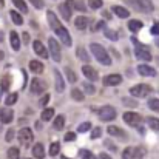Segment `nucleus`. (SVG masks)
Wrapping results in <instances>:
<instances>
[{
    "label": "nucleus",
    "mask_w": 159,
    "mask_h": 159,
    "mask_svg": "<svg viewBox=\"0 0 159 159\" xmlns=\"http://www.w3.org/2000/svg\"><path fill=\"white\" fill-rule=\"evenodd\" d=\"M90 50H91L93 56L96 57V60H98L99 63H102V65H110V63H111V57L108 56L107 50L102 45H99V43H91V45H90Z\"/></svg>",
    "instance_id": "1"
},
{
    "label": "nucleus",
    "mask_w": 159,
    "mask_h": 159,
    "mask_svg": "<svg viewBox=\"0 0 159 159\" xmlns=\"http://www.w3.org/2000/svg\"><path fill=\"white\" fill-rule=\"evenodd\" d=\"M125 2L131 8H134L136 11H141V12H145V14H148V12H152L155 9L152 0H125Z\"/></svg>",
    "instance_id": "2"
},
{
    "label": "nucleus",
    "mask_w": 159,
    "mask_h": 159,
    "mask_svg": "<svg viewBox=\"0 0 159 159\" xmlns=\"http://www.w3.org/2000/svg\"><path fill=\"white\" fill-rule=\"evenodd\" d=\"M147 150L144 147H127L122 153V159H144Z\"/></svg>",
    "instance_id": "3"
},
{
    "label": "nucleus",
    "mask_w": 159,
    "mask_h": 159,
    "mask_svg": "<svg viewBox=\"0 0 159 159\" xmlns=\"http://www.w3.org/2000/svg\"><path fill=\"white\" fill-rule=\"evenodd\" d=\"M152 87L150 85H145V84H141V85H136L130 90V94H133L134 98H147L148 94H152Z\"/></svg>",
    "instance_id": "4"
},
{
    "label": "nucleus",
    "mask_w": 159,
    "mask_h": 159,
    "mask_svg": "<svg viewBox=\"0 0 159 159\" xmlns=\"http://www.w3.org/2000/svg\"><path fill=\"white\" fill-rule=\"evenodd\" d=\"M124 120H125V124H128L130 127H139V125L142 124V117H141V114L133 113V111H127V113H124Z\"/></svg>",
    "instance_id": "5"
},
{
    "label": "nucleus",
    "mask_w": 159,
    "mask_h": 159,
    "mask_svg": "<svg viewBox=\"0 0 159 159\" xmlns=\"http://www.w3.org/2000/svg\"><path fill=\"white\" fill-rule=\"evenodd\" d=\"M19 142L22 144V145H25V147H28L31 142H33V139H34V136H33V131L30 130V128H22L20 131H19Z\"/></svg>",
    "instance_id": "6"
},
{
    "label": "nucleus",
    "mask_w": 159,
    "mask_h": 159,
    "mask_svg": "<svg viewBox=\"0 0 159 159\" xmlns=\"http://www.w3.org/2000/svg\"><path fill=\"white\" fill-rule=\"evenodd\" d=\"M48 45H50V54L53 57L54 62H60L62 60V54H60V45L54 40L53 37L48 39Z\"/></svg>",
    "instance_id": "7"
},
{
    "label": "nucleus",
    "mask_w": 159,
    "mask_h": 159,
    "mask_svg": "<svg viewBox=\"0 0 159 159\" xmlns=\"http://www.w3.org/2000/svg\"><path fill=\"white\" fill-rule=\"evenodd\" d=\"M136 57L139 59V60H144V62H150L152 60V53H150V50L145 47V45H142V43H139L138 47H136Z\"/></svg>",
    "instance_id": "8"
},
{
    "label": "nucleus",
    "mask_w": 159,
    "mask_h": 159,
    "mask_svg": "<svg viewBox=\"0 0 159 159\" xmlns=\"http://www.w3.org/2000/svg\"><path fill=\"white\" fill-rule=\"evenodd\" d=\"M99 116H101L102 120L110 122V120H113V119L116 117V110H114L111 105H105L99 110Z\"/></svg>",
    "instance_id": "9"
},
{
    "label": "nucleus",
    "mask_w": 159,
    "mask_h": 159,
    "mask_svg": "<svg viewBox=\"0 0 159 159\" xmlns=\"http://www.w3.org/2000/svg\"><path fill=\"white\" fill-rule=\"evenodd\" d=\"M71 6H76V3L73 0H66L65 3H62L59 6V11H60V14H62V17L65 20H70L71 19V12H73V8Z\"/></svg>",
    "instance_id": "10"
},
{
    "label": "nucleus",
    "mask_w": 159,
    "mask_h": 159,
    "mask_svg": "<svg viewBox=\"0 0 159 159\" xmlns=\"http://www.w3.org/2000/svg\"><path fill=\"white\" fill-rule=\"evenodd\" d=\"M30 90H31V93L33 94H40V93H43L45 90H47V84L43 82V80H40V79H33L31 80V85H30Z\"/></svg>",
    "instance_id": "11"
},
{
    "label": "nucleus",
    "mask_w": 159,
    "mask_h": 159,
    "mask_svg": "<svg viewBox=\"0 0 159 159\" xmlns=\"http://www.w3.org/2000/svg\"><path fill=\"white\" fill-rule=\"evenodd\" d=\"M56 34L60 37V40H62L66 47H71V37H70L68 30H65L63 26H60V28H57V30H56Z\"/></svg>",
    "instance_id": "12"
},
{
    "label": "nucleus",
    "mask_w": 159,
    "mask_h": 159,
    "mask_svg": "<svg viewBox=\"0 0 159 159\" xmlns=\"http://www.w3.org/2000/svg\"><path fill=\"white\" fill-rule=\"evenodd\" d=\"M82 73H84V76H85L90 82H96V80H98V71H96L93 66L85 65V66L82 68Z\"/></svg>",
    "instance_id": "13"
},
{
    "label": "nucleus",
    "mask_w": 159,
    "mask_h": 159,
    "mask_svg": "<svg viewBox=\"0 0 159 159\" xmlns=\"http://www.w3.org/2000/svg\"><path fill=\"white\" fill-rule=\"evenodd\" d=\"M12 117H14V113H12L11 108L3 107V108L0 110V119H2L3 124H11V122H12Z\"/></svg>",
    "instance_id": "14"
},
{
    "label": "nucleus",
    "mask_w": 159,
    "mask_h": 159,
    "mask_svg": "<svg viewBox=\"0 0 159 159\" xmlns=\"http://www.w3.org/2000/svg\"><path fill=\"white\" fill-rule=\"evenodd\" d=\"M120 82H122V77L119 74H110L104 77V85L107 87H117Z\"/></svg>",
    "instance_id": "15"
},
{
    "label": "nucleus",
    "mask_w": 159,
    "mask_h": 159,
    "mask_svg": "<svg viewBox=\"0 0 159 159\" xmlns=\"http://www.w3.org/2000/svg\"><path fill=\"white\" fill-rule=\"evenodd\" d=\"M138 71H139L141 76H145V77H153V76H156V71H155L152 66H148V65H139V66H138Z\"/></svg>",
    "instance_id": "16"
},
{
    "label": "nucleus",
    "mask_w": 159,
    "mask_h": 159,
    "mask_svg": "<svg viewBox=\"0 0 159 159\" xmlns=\"http://www.w3.org/2000/svg\"><path fill=\"white\" fill-rule=\"evenodd\" d=\"M33 47H34V51L37 56H40V57H43V59H47L48 57V51L45 50V47L42 45V42L40 40H36L34 43H33Z\"/></svg>",
    "instance_id": "17"
},
{
    "label": "nucleus",
    "mask_w": 159,
    "mask_h": 159,
    "mask_svg": "<svg viewBox=\"0 0 159 159\" xmlns=\"http://www.w3.org/2000/svg\"><path fill=\"white\" fill-rule=\"evenodd\" d=\"M54 77H56V90H57L59 93H62V91L65 90V82H63L62 74H60L57 70H54Z\"/></svg>",
    "instance_id": "18"
},
{
    "label": "nucleus",
    "mask_w": 159,
    "mask_h": 159,
    "mask_svg": "<svg viewBox=\"0 0 159 159\" xmlns=\"http://www.w3.org/2000/svg\"><path fill=\"white\" fill-rule=\"evenodd\" d=\"M47 19H48V23H50V26L53 28L54 31L62 26V25L59 23V20H57V17H56V14H54L53 11H48V12H47Z\"/></svg>",
    "instance_id": "19"
},
{
    "label": "nucleus",
    "mask_w": 159,
    "mask_h": 159,
    "mask_svg": "<svg viewBox=\"0 0 159 159\" xmlns=\"http://www.w3.org/2000/svg\"><path fill=\"white\" fill-rule=\"evenodd\" d=\"M111 11H113L117 17H122V19H127V17L130 16V11H128L127 8H124V6H117V5H116V6L111 8Z\"/></svg>",
    "instance_id": "20"
},
{
    "label": "nucleus",
    "mask_w": 159,
    "mask_h": 159,
    "mask_svg": "<svg viewBox=\"0 0 159 159\" xmlns=\"http://www.w3.org/2000/svg\"><path fill=\"white\" fill-rule=\"evenodd\" d=\"M9 39H11V48H12L14 51H19V50H20V39H19V34H17L16 31H11Z\"/></svg>",
    "instance_id": "21"
},
{
    "label": "nucleus",
    "mask_w": 159,
    "mask_h": 159,
    "mask_svg": "<svg viewBox=\"0 0 159 159\" xmlns=\"http://www.w3.org/2000/svg\"><path fill=\"white\" fill-rule=\"evenodd\" d=\"M33 156L37 159H43L45 158V148L42 144H36L34 148H33Z\"/></svg>",
    "instance_id": "22"
},
{
    "label": "nucleus",
    "mask_w": 159,
    "mask_h": 159,
    "mask_svg": "<svg viewBox=\"0 0 159 159\" xmlns=\"http://www.w3.org/2000/svg\"><path fill=\"white\" fill-rule=\"evenodd\" d=\"M142 26H144V23L141 20H130L128 22V30L131 33H138L139 30H142Z\"/></svg>",
    "instance_id": "23"
},
{
    "label": "nucleus",
    "mask_w": 159,
    "mask_h": 159,
    "mask_svg": "<svg viewBox=\"0 0 159 159\" xmlns=\"http://www.w3.org/2000/svg\"><path fill=\"white\" fill-rule=\"evenodd\" d=\"M74 26L77 28V30H85L87 26H88V19L87 17H77L76 20H74Z\"/></svg>",
    "instance_id": "24"
},
{
    "label": "nucleus",
    "mask_w": 159,
    "mask_h": 159,
    "mask_svg": "<svg viewBox=\"0 0 159 159\" xmlns=\"http://www.w3.org/2000/svg\"><path fill=\"white\" fill-rule=\"evenodd\" d=\"M30 70L33 73H42L43 71V63H40L39 60H31L30 62Z\"/></svg>",
    "instance_id": "25"
},
{
    "label": "nucleus",
    "mask_w": 159,
    "mask_h": 159,
    "mask_svg": "<svg viewBox=\"0 0 159 159\" xmlns=\"http://www.w3.org/2000/svg\"><path fill=\"white\" fill-rule=\"evenodd\" d=\"M111 136H117V138H125V133L122 131V128H119V127H113V125H110L108 127V130H107Z\"/></svg>",
    "instance_id": "26"
},
{
    "label": "nucleus",
    "mask_w": 159,
    "mask_h": 159,
    "mask_svg": "<svg viewBox=\"0 0 159 159\" xmlns=\"http://www.w3.org/2000/svg\"><path fill=\"white\" fill-rule=\"evenodd\" d=\"M63 125H65V117L63 116H57L56 119H54V122H53V127L56 128V130H62L63 128Z\"/></svg>",
    "instance_id": "27"
},
{
    "label": "nucleus",
    "mask_w": 159,
    "mask_h": 159,
    "mask_svg": "<svg viewBox=\"0 0 159 159\" xmlns=\"http://www.w3.org/2000/svg\"><path fill=\"white\" fill-rule=\"evenodd\" d=\"M147 124L152 130L155 131H159V119L158 117H147Z\"/></svg>",
    "instance_id": "28"
},
{
    "label": "nucleus",
    "mask_w": 159,
    "mask_h": 159,
    "mask_svg": "<svg viewBox=\"0 0 159 159\" xmlns=\"http://www.w3.org/2000/svg\"><path fill=\"white\" fill-rule=\"evenodd\" d=\"M76 56H77L80 60H84V62H90V56H88V53H87L84 48H77V50H76Z\"/></svg>",
    "instance_id": "29"
},
{
    "label": "nucleus",
    "mask_w": 159,
    "mask_h": 159,
    "mask_svg": "<svg viewBox=\"0 0 159 159\" xmlns=\"http://www.w3.org/2000/svg\"><path fill=\"white\" fill-rule=\"evenodd\" d=\"M9 16H11V19H12V22H14L16 25H23V19H22V16H20L19 12L11 11V12H9Z\"/></svg>",
    "instance_id": "30"
},
{
    "label": "nucleus",
    "mask_w": 159,
    "mask_h": 159,
    "mask_svg": "<svg viewBox=\"0 0 159 159\" xmlns=\"http://www.w3.org/2000/svg\"><path fill=\"white\" fill-rule=\"evenodd\" d=\"M12 3L16 5V8H17L19 11H22V12H28V6H26V3H25L23 0H12Z\"/></svg>",
    "instance_id": "31"
},
{
    "label": "nucleus",
    "mask_w": 159,
    "mask_h": 159,
    "mask_svg": "<svg viewBox=\"0 0 159 159\" xmlns=\"http://www.w3.org/2000/svg\"><path fill=\"white\" fill-rule=\"evenodd\" d=\"M54 116V110L53 108H47V110H43L42 111V119L43 120H51Z\"/></svg>",
    "instance_id": "32"
},
{
    "label": "nucleus",
    "mask_w": 159,
    "mask_h": 159,
    "mask_svg": "<svg viewBox=\"0 0 159 159\" xmlns=\"http://www.w3.org/2000/svg\"><path fill=\"white\" fill-rule=\"evenodd\" d=\"M65 74H66V77H68V82L74 84V82L77 80V76L74 74V71H73L71 68H65Z\"/></svg>",
    "instance_id": "33"
},
{
    "label": "nucleus",
    "mask_w": 159,
    "mask_h": 159,
    "mask_svg": "<svg viewBox=\"0 0 159 159\" xmlns=\"http://www.w3.org/2000/svg\"><path fill=\"white\" fill-rule=\"evenodd\" d=\"M17 99H19L17 93H11V94H8V96H6L5 104H6V105H12V104H16V102H17Z\"/></svg>",
    "instance_id": "34"
},
{
    "label": "nucleus",
    "mask_w": 159,
    "mask_h": 159,
    "mask_svg": "<svg viewBox=\"0 0 159 159\" xmlns=\"http://www.w3.org/2000/svg\"><path fill=\"white\" fill-rule=\"evenodd\" d=\"M59 152H60V144L59 142H53L51 147H50V155L56 156V155H59Z\"/></svg>",
    "instance_id": "35"
},
{
    "label": "nucleus",
    "mask_w": 159,
    "mask_h": 159,
    "mask_svg": "<svg viewBox=\"0 0 159 159\" xmlns=\"http://www.w3.org/2000/svg\"><path fill=\"white\" fill-rule=\"evenodd\" d=\"M8 159H19V148L11 147L8 150Z\"/></svg>",
    "instance_id": "36"
},
{
    "label": "nucleus",
    "mask_w": 159,
    "mask_h": 159,
    "mask_svg": "<svg viewBox=\"0 0 159 159\" xmlns=\"http://www.w3.org/2000/svg\"><path fill=\"white\" fill-rule=\"evenodd\" d=\"M84 90L87 91V94H94L96 93V88L93 84H88V82H84Z\"/></svg>",
    "instance_id": "37"
},
{
    "label": "nucleus",
    "mask_w": 159,
    "mask_h": 159,
    "mask_svg": "<svg viewBox=\"0 0 159 159\" xmlns=\"http://www.w3.org/2000/svg\"><path fill=\"white\" fill-rule=\"evenodd\" d=\"M71 96H73L74 101H84V94H82L77 88H73V90H71Z\"/></svg>",
    "instance_id": "38"
},
{
    "label": "nucleus",
    "mask_w": 159,
    "mask_h": 159,
    "mask_svg": "<svg viewBox=\"0 0 159 159\" xmlns=\"http://www.w3.org/2000/svg\"><path fill=\"white\" fill-rule=\"evenodd\" d=\"M148 107H150L153 111H158L159 113V99H150V101H148Z\"/></svg>",
    "instance_id": "39"
},
{
    "label": "nucleus",
    "mask_w": 159,
    "mask_h": 159,
    "mask_svg": "<svg viewBox=\"0 0 159 159\" xmlns=\"http://www.w3.org/2000/svg\"><path fill=\"white\" fill-rule=\"evenodd\" d=\"M90 128H91L90 122H84V124H80V125L77 127V131H79V133H85V131H88Z\"/></svg>",
    "instance_id": "40"
},
{
    "label": "nucleus",
    "mask_w": 159,
    "mask_h": 159,
    "mask_svg": "<svg viewBox=\"0 0 159 159\" xmlns=\"http://www.w3.org/2000/svg\"><path fill=\"white\" fill-rule=\"evenodd\" d=\"M88 3H90V8H93V9L102 8V0H88Z\"/></svg>",
    "instance_id": "41"
},
{
    "label": "nucleus",
    "mask_w": 159,
    "mask_h": 159,
    "mask_svg": "<svg viewBox=\"0 0 159 159\" xmlns=\"http://www.w3.org/2000/svg\"><path fill=\"white\" fill-rule=\"evenodd\" d=\"M105 36L110 40H117V34H116V31H113V30H105Z\"/></svg>",
    "instance_id": "42"
},
{
    "label": "nucleus",
    "mask_w": 159,
    "mask_h": 159,
    "mask_svg": "<svg viewBox=\"0 0 159 159\" xmlns=\"http://www.w3.org/2000/svg\"><path fill=\"white\" fill-rule=\"evenodd\" d=\"M0 82H2V84H0V88H3V91H6V90L9 88V77L6 76V77H3Z\"/></svg>",
    "instance_id": "43"
},
{
    "label": "nucleus",
    "mask_w": 159,
    "mask_h": 159,
    "mask_svg": "<svg viewBox=\"0 0 159 159\" xmlns=\"http://www.w3.org/2000/svg\"><path fill=\"white\" fill-rule=\"evenodd\" d=\"M80 156H82V159H96L94 156H93V153L91 152H87V150H80V153H79Z\"/></svg>",
    "instance_id": "44"
},
{
    "label": "nucleus",
    "mask_w": 159,
    "mask_h": 159,
    "mask_svg": "<svg viewBox=\"0 0 159 159\" xmlns=\"http://www.w3.org/2000/svg\"><path fill=\"white\" fill-rule=\"evenodd\" d=\"M101 133H102V130H101L99 127H96V128L93 130V133H91V138H93V139H96V138H99V136H101Z\"/></svg>",
    "instance_id": "45"
},
{
    "label": "nucleus",
    "mask_w": 159,
    "mask_h": 159,
    "mask_svg": "<svg viewBox=\"0 0 159 159\" xmlns=\"http://www.w3.org/2000/svg\"><path fill=\"white\" fill-rule=\"evenodd\" d=\"M30 2H31L36 8H39V9H40V8H43V5H45V3H43V0H30Z\"/></svg>",
    "instance_id": "46"
},
{
    "label": "nucleus",
    "mask_w": 159,
    "mask_h": 159,
    "mask_svg": "<svg viewBox=\"0 0 159 159\" xmlns=\"http://www.w3.org/2000/svg\"><path fill=\"white\" fill-rule=\"evenodd\" d=\"M14 133H16V131H14L12 128H11V130H8V133H6V141H8V142H11V141H12V138H14Z\"/></svg>",
    "instance_id": "47"
},
{
    "label": "nucleus",
    "mask_w": 159,
    "mask_h": 159,
    "mask_svg": "<svg viewBox=\"0 0 159 159\" xmlns=\"http://www.w3.org/2000/svg\"><path fill=\"white\" fill-rule=\"evenodd\" d=\"M76 9H79V11H87V8H85V5L82 3V2H76Z\"/></svg>",
    "instance_id": "48"
},
{
    "label": "nucleus",
    "mask_w": 159,
    "mask_h": 159,
    "mask_svg": "<svg viewBox=\"0 0 159 159\" xmlns=\"http://www.w3.org/2000/svg\"><path fill=\"white\" fill-rule=\"evenodd\" d=\"M48 99H50V94H45V96L42 98V101H40V107H45V105H47Z\"/></svg>",
    "instance_id": "49"
},
{
    "label": "nucleus",
    "mask_w": 159,
    "mask_h": 159,
    "mask_svg": "<svg viewBox=\"0 0 159 159\" xmlns=\"http://www.w3.org/2000/svg\"><path fill=\"white\" fill-rule=\"evenodd\" d=\"M152 34H159V23H156V25L152 28Z\"/></svg>",
    "instance_id": "50"
},
{
    "label": "nucleus",
    "mask_w": 159,
    "mask_h": 159,
    "mask_svg": "<svg viewBox=\"0 0 159 159\" xmlns=\"http://www.w3.org/2000/svg\"><path fill=\"white\" fill-rule=\"evenodd\" d=\"M74 139V133H68L65 134V141H73Z\"/></svg>",
    "instance_id": "51"
},
{
    "label": "nucleus",
    "mask_w": 159,
    "mask_h": 159,
    "mask_svg": "<svg viewBox=\"0 0 159 159\" xmlns=\"http://www.w3.org/2000/svg\"><path fill=\"white\" fill-rule=\"evenodd\" d=\"M23 42H25V43L30 42V34H28V33H23Z\"/></svg>",
    "instance_id": "52"
},
{
    "label": "nucleus",
    "mask_w": 159,
    "mask_h": 159,
    "mask_svg": "<svg viewBox=\"0 0 159 159\" xmlns=\"http://www.w3.org/2000/svg\"><path fill=\"white\" fill-rule=\"evenodd\" d=\"M99 159H111V156H108L107 153H101V155H99Z\"/></svg>",
    "instance_id": "53"
},
{
    "label": "nucleus",
    "mask_w": 159,
    "mask_h": 159,
    "mask_svg": "<svg viewBox=\"0 0 159 159\" xmlns=\"http://www.w3.org/2000/svg\"><path fill=\"white\" fill-rule=\"evenodd\" d=\"M105 145L108 147V148H111V150H116V145H111V142H110V141H107Z\"/></svg>",
    "instance_id": "54"
},
{
    "label": "nucleus",
    "mask_w": 159,
    "mask_h": 159,
    "mask_svg": "<svg viewBox=\"0 0 159 159\" xmlns=\"http://www.w3.org/2000/svg\"><path fill=\"white\" fill-rule=\"evenodd\" d=\"M155 43H156V45H158V47H159V36H158V37H156V40H155Z\"/></svg>",
    "instance_id": "55"
},
{
    "label": "nucleus",
    "mask_w": 159,
    "mask_h": 159,
    "mask_svg": "<svg viewBox=\"0 0 159 159\" xmlns=\"http://www.w3.org/2000/svg\"><path fill=\"white\" fill-rule=\"evenodd\" d=\"M2 40H3V33L0 31V42H2Z\"/></svg>",
    "instance_id": "56"
},
{
    "label": "nucleus",
    "mask_w": 159,
    "mask_h": 159,
    "mask_svg": "<svg viewBox=\"0 0 159 159\" xmlns=\"http://www.w3.org/2000/svg\"><path fill=\"white\" fill-rule=\"evenodd\" d=\"M5 5V0H0V6H3Z\"/></svg>",
    "instance_id": "57"
},
{
    "label": "nucleus",
    "mask_w": 159,
    "mask_h": 159,
    "mask_svg": "<svg viewBox=\"0 0 159 159\" xmlns=\"http://www.w3.org/2000/svg\"><path fill=\"white\" fill-rule=\"evenodd\" d=\"M0 59H3V53L2 51H0Z\"/></svg>",
    "instance_id": "58"
},
{
    "label": "nucleus",
    "mask_w": 159,
    "mask_h": 159,
    "mask_svg": "<svg viewBox=\"0 0 159 159\" xmlns=\"http://www.w3.org/2000/svg\"><path fill=\"white\" fill-rule=\"evenodd\" d=\"M156 62H158V65H159V57H156Z\"/></svg>",
    "instance_id": "59"
},
{
    "label": "nucleus",
    "mask_w": 159,
    "mask_h": 159,
    "mask_svg": "<svg viewBox=\"0 0 159 159\" xmlns=\"http://www.w3.org/2000/svg\"><path fill=\"white\" fill-rule=\"evenodd\" d=\"M62 159H68V158H62Z\"/></svg>",
    "instance_id": "60"
}]
</instances>
